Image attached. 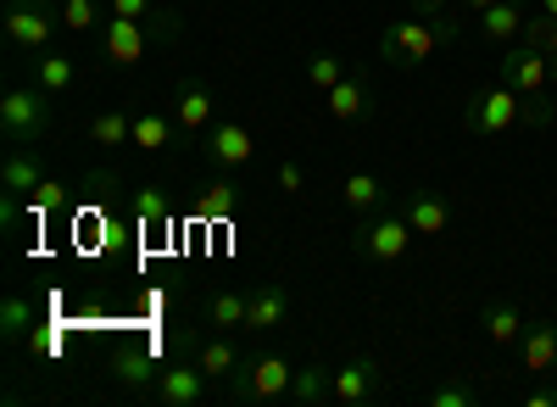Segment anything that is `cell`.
I'll use <instances>...</instances> for the list:
<instances>
[{
  "mask_svg": "<svg viewBox=\"0 0 557 407\" xmlns=\"http://www.w3.org/2000/svg\"><path fill=\"white\" fill-rule=\"evenodd\" d=\"M45 123H51V112H45V96H39V89L17 84V89H7V96H0V128H7L17 146H23V140H39Z\"/></svg>",
  "mask_w": 557,
  "mask_h": 407,
  "instance_id": "cell-1",
  "label": "cell"
},
{
  "mask_svg": "<svg viewBox=\"0 0 557 407\" xmlns=\"http://www.w3.org/2000/svg\"><path fill=\"white\" fill-rule=\"evenodd\" d=\"M441 39H446V34H435L430 23H396V28L380 39V51H385L391 62H401V67H418V62L435 57Z\"/></svg>",
  "mask_w": 557,
  "mask_h": 407,
  "instance_id": "cell-2",
  "label": "cell"
},
{
  "mask_svg": "<svg viewBox=\"0 0 557 407\" xmlns=\"http://www.w3.org/2000/svg\"><path fill=\"white\" fill-rule=\"evenodd\" d=\"M524 118V96H519V89L513 84H496V89H485V96L474 101V128L480 134H502V128H513Z\"/></svg>",
  "mask_w": 557,
  "mask_h": 407,
  "instance_id": "cell-3",
  "label": "cell"
},
{
  "mask_svg": "<svg viewBox=\"0 0 557 407\" xmlns=\"http://www.w3.org/2000/svg\"><path fill=\"white\" fill-rule=\"evenodd\" d=\"M502 84H513L524 101L541 96V89L552 84V62H546V51H535V45H524V51H507V57H502Z\"/></svg>",
  "mask_w": 557,
  "mask_h": 407,
  "instance_id": "cell-4",
  "label": "cell"
},
{
  "mask_svg": "<svg viewBox=\"0 0 557 407\" xmlns=\"http://www.w3.org/2000/svg\"><path fill=\"white\" fill-rule=\"evenodd\" d=\"M290 380H296V369L285 363V357H257V363L246 369V380H240V396H246V402L290 396Z\"/></svg>",
  "mask_w": 557,
  "mask_h": 407,
  "instance_id": "cell-5",
  "label": "cell"
},
{
  "mask_svg": "<svg viewBox=\"0 0 557 407\" xmlns=\"http://www.w3.org/2000/svg\"><path fill=\"white\" fill-rule=\"evenodd\" d=\"M412 246V223L407 218H380V223H368V235H362V251L374 257V262H401Z\"/></svg>",
  "mask_w": 557,
  "mask_h": 407,
  "instance_id": "cell-6",
  "label": "cell"
},
{
  "mask_svg": "<svg viewBox=\"0 0 557 407\" xmlns=\"http://www.w3.org/2000/svg\"><path fill=\"white\" fill-rule=\"evenodd\" d=\"M207 151H212L223 168H246V162L257 157V134H251L246 123H212Z\"/></svg>",
  "mask_w": 557,
  "mask_h": 407,
  "instance_id": "cell-7",
  "label": "cell"
},
{
  "mask_svg": "<svg viewBox=\"0 0 557 407\" xmlns=\"http://www.w3.org/2000/svg\"><path fill=\"white\" fill-rule=\"evenodd\" d=\"M374 385H380V369L374 363H346V369L330 374V396L341 407H362L368 396H374Z\"/></svg>",
  "mask_w": 557,
  "mask_h": 407,
  "instance_id": "cell-8",
  "label": "cell"
},
{
  "mask_svg": "<svg viewBox=\"0 0 557 407\" xmlns=\"http://www.w3.org/2000/svg\"><path fill=\"white\" fill-rule=\"evenodd\" d=\"M519 363H524V374H552L557 369V330L552 324H530L519 335Z\"/></svg>",
  "mask_w": 557,
  "mask_h": 407,
  "instance_id": "cell-9",
  "label": "cell"
},
{
  "mask_svg": "<svg viewBox=\"0 0 557 407\" xmlns=\"http://www.w3.org/2000/svg\"><path fill=\"white\" fill-rule=\"evenodd\" d=\"M7 39L17 51H45L51 45V17L39 7H17V12H7Z\"/></svg>",
  "mask_w": 557,
  "mask_h": 407,
  "instance_id": "cell-10",
  "label": "cell"
},
{
  "mask_svg": "<svg viewBox=\"0 0 557 407\" xmlns=\"http://www.w3.org/2000/svg\"><path fill=\"white\" fill-rule=\"evenodd\" d=\"M139 57H146V28H139L134 17H112L107 23V62L134 67Z\"/></svg>",
  "mask_w": 557,
  "mask_h": 407,
  "instance_id": "cell-11",
  "label": "cell"
},
{
  "mask_svg": "<svg viewBox=\"0 0 557 407\" xmlns=\"http://www.w3.org/2000/svg\"><path fill=\"white\" fill-rule=\"evenodd\" d=\"M201 391H207L201 363H196V369H168V374L157 380V402H162V407H196Z\"/></svg>",
  "mask_w": 557,
  "mask_h": 407,
  "instance_id": "cell-12",
  "label": "cell"
},
{
  "mask_svg": "<svg viewBox=\"0 0 557 407\" xmlns=\"http://www.w3.org/2000/svg\"><path fill=\"white\" fill-rule=\"evenodd\" d=\"M407 223H412V235H446V223H451V212H446V201L441 196H430V190H418V196H407V212H401Z\"/></svg>",
  "mask_w": 557,
  "mask_h": 407,
  "instance_id": "cell-13",
  "label": "cell"
},
{
  "mask_svg": "<svg viewBox=\"0 0 557 407\" xmlns=\"http://www.w3.org/2000/svg\"><path fill=\"white\" fill-rule=\"evenodd\" d=\"M290 319V296L285 291H257L251 296V307H246V330L251 335H268V330H278Z\"/></svg>",
  "mask_w": 557,
  "mask_h": 407,
  "instance_id": "cell-14",
  "label": "cell"
},
{
  "mask_svg": "<svg viewBox=\"0 0 557 407\" xmlns=\"http://www.w3.org/2000/svg\"><path fill=\"white\" fill-rule=\"evenodd\" d=\"M524 23H530V12L519 7V0H496V7H485L480 12V34L485 39H513V34H524Z\"/></svg>",
  "mask_w": 557,
  "mask_h": 407,
  "instance_id": "cell-15",
  "label": "cell"
},
{
  "mask_svg": "<svg viewBox=\"0 0 557 407\" xmlns=\"http://www.w3.org/2000/svg\"><path fill=\"white\" fill-rule=\"evenodd\" d=\"M39 157H28V151H12L7 157V168H0V190H7V196H28L34 185H39Z\"/></svg>",
  "mask_w": 557,
  "mask_h": 407,
  "instance_id": "cell-16",
  "label": "cell"
},
{
  "mask_svg": "<svg viewBox=\"0 0 557 407\" xmlns=\"http://www.w3.org/2000/svg\"><path fill=\"white\" fill-rule=\"evenodd\" d=\"M112 374L128 385V391H139L151 380V346H117L112 351Z\"/></svg>",
  "mask_w": 557,
  "mask_h": 407,
  "instance_id": "cell-17",
  "label": "cell"
},
{
  "mask_svg": "<svg viewBox=\"0 0 557 407\" xmlns=\"http://www.w3.org/2000/svg\"><path fill=\"white\" fill-rule=\"evenodd\" d=\"M246 307H251V296L223 291V296H212L207 319H212V330H218V335H235V330H246Z\"/></svg>",
  "mask_w": 557,
  "mask_h": 407,
  "instance_id": "cell-18",
  "label": "cell"
},
{
  "mask_svg": "<svg viewBox=\"0 0 557 407\" xmlns=\"http://www.w3.org/2000/svg\"><path fill=\"white\" fill-rule=\"evenodd\" d=\"M485 335H491L496 346H519V335H524V312H519L513 301H496V307L485 312Z\"/></svg>",
  "mask_w": 557,
  "mask_h": 407,
  "instance_id": "cell-19",
  "label": "cell"
},
{
  "mask_svg": "<svg viewBox=\"0 0 557 407\" xmlns=\"http://www.w3.org/2000/svg\"><path fill=\"white\" fill-rule=\"evenodd\" d=\"M173 118H178L184 128H207V123H212V89H207V84H184Z\"/></svg>",
  "mask_w": 557,
  "mask_h": 407,
  "instance_id": "cell-20",
  "label": "cell"
},
{
  "mask_svg": "<svg viewBox=\"0 0 557 407\" xmlns=\"http://www.w3.org/2000/svg\"><path fill=\"white\" fill-rule=\"evenodd\" d=\"M34 301L28 296H7V301H0V335H7V341H23V335H34Z\"/></svg>",
  "mask_w": 557,
  "mask_h": 407,
  "instance_id": "cell-21",
  "label": "cell"
},
{
  "mask_svg": "<svg viewBox=\"0 0 557 407\" xmlns=\"http://www.w3.org/2000/svg\"><path fill=\"white\" fill-rule=\"evenodd\" d=\"M330 112H335L341 123H357V118H368V89H362L357 78H341V84L330 89Z\"/></svg>",
  "mask_w": 557,
  "mask_h": 407,
  "instance_id": "cell-22",
  "label": "cell"
},
{
  "mask_svg": "<svg viewBox=\"0 0 557 407\" xmlns=\"http://www.w3.org/2000/svg\"><path fill=\"white\" fill-rule=\"evenodd\" d=\"M89 140H96L101 151H117L123 140H134V118H123V112H96V123H89Z\"/></svg>",
  "mask_w": 557,
  "mask_h": 407,
  "instance_id": "cell-23",
  "label": "cell"
},
{
  "mask_svg": "<svg viewBox=\"0 0 557 407\" xmlns=\"http://www.w3.org/2000/svg\"><path fill=\"white\" fill-rule=\"evenodd\" d=\"M73 57H62V51H39V89L45 96H62V89L73 84Z\"/></svg>",
  "mask_w": 557,
  "mask_h": 407,
  "instance_id": "cell-24",
  "label": "cell"
},
{
  "mask_svg": "<svg viewBox=\"0 0 557 407\" xmlns=\"http://www.w3.org/2000/svg\"><path fill=\"white\" fill-rule=\"evenodd\" d=\"M173 140V123L162 118V112H139L134 118V140L128 146H139V151H162Z\"/></svg>",
  "mask_w": 557,
  "mask_h": 407,
  "instance_id": "cell-25",
  "label": "cell"
},
{
  "mask_svg": "<svg viewBox=\"0 0 557 407\" xmlns=\"http://www.w3.org/2000/svg\"><path fill=\"white\" fill-rule=\"evenodd\" d=\"M62 201H67V185H62V178H39V185L23 196L28 218H51V212H62Z\"/></svg>",
  "mask_w": 557,
  "mask_h": 407,
  "instance_id": "cell-26",
  "label": "cell"
},
{
  "mask_svg": "<svg viewBox=\"0 0 557 407\" xmlns=\"http://www.w3.org/2000/svg\"><path fill=\"white\" fill-rule=\"evenodd\" d=\"M380 201H385V185H380L374 173H351V178H346V207H351V212H374Z\"/></svg>",
  "mask_w": 557,
  "mask_h": 407,
  "instance_id": "cell-27",
  "label": "cell"
},
{
  "mask_svg": "<svg viewBox=\"0 0 557 407\" xmlns=\"http://www.w3.org/2000/svg\"><path fill=\"white\" fill-rule=\"evenodd\" d=\"M235 207H240V190L228 185V178H212V185L201 190V212H207V218H228Z\"/></svg>",
  "mask_w": 557,
  "mask_h": 407,
  "instance_id": "cell-28",
  "label": "cell"
},
{
  "mask_svg": "<svg viewBox=\"0 0 557 407\" xmlns=\"http://www.w3.org/2000/svg\"><path fill=\"white\" fill-rule=\"evenodd\" d=\"M196 363H201L207 380H223V374H235V346H228V341H207Z\"/></svg>",
  "mask_w": 557,
  "mask_h": 407,
  "instance_id": "cell-29",
  "label": "cell"
},
{
  "mask_svg": "<svg viewBox=\"0 0 557 407\" xmlns=\"http://www.w3.org/2000/svg\"><path fill=\"white\" fill-rule=\"evenodd\" d=\"M290 396H296L301 407H312V402H323V396H330V374H323L318 363H312V369H301V374L290 380Z\"/></svg>",
  "mask_w": 557,
  "mask_h": 407,
  "instance_id": "cell-30",
  "label": "cell"
},
{
  "mask_svg": "<svg viewBox=\"0 0 557 407\" xmlns=\"http://www.w3.org/2000/svg\"><path fill=\"white\" fill-rule=\"evenodd\" d=\"M524 45H535V51H546V57H557V17H530L524 23Z\"/></svg>",
  "mask_w": 557,
  "mask_h": 407,
  "instance_id": "cell-31",
  "label": "cell"
},
{
  "mask_svg": "<svg viewBox=\"0 0 557 407\" xmlns=\"http://www.w3.org/2000/svg\"><path fill=\"white\" fill-rule=\"evenodd\" d=\"M307 78L323 89V96H330V89L346 78V62H341V57H312V62H307Z\"/></svg>",
  "mask_w": 557,
  "mask_h": 407,
  "instance_id": "cell-32",
  "label": "cell"
},
{
  "mask_svg": "<svg viewBox=\"0 0 557 407\" xmlns=\"http://www.w3.org/2000/svg\"><path fill=\"white\" fill-rule=\"evenodd\" d=\"M134 212H139V223H168V196L157 185H146L134 196Z\"/></svg>",
  "mask_w": 557,
  "mask_h": 407,
  "instance_id": "cell-33",
  "label": "cell"
},
{
  "mask_svg": "<svg viewBox=\"0 0 557 407\" xmlns=\"http://www.w3.org/2000/svg\"><path fill=\"white\" fill-rule=\"evenodd\" d=\"M62 28H73V34L96 28V0H67V7H62Z\"/></svg>",
  "mask_w": 557,
  "mask_h": 407,
  "instance_id": "cell-34",
  "label": "cell"
},
{
  "mask_svg": "<svg viewBox=\"0 0 557 407\" xmlns=\"http://www.w3.org/2000/svg\"><path fill=\"white\" fill-rule=\"evenodd\" d=\"M34 351H39V357H62V351H67L62 330H57V324H34Z\"/></svg>",
  "mask_w": 557,
  "mask_h": 407,
  "instance_id": "cell-35",
  "label": "cell"
},
{
  "mask_svg": "<svg viewBox=\"0 0 557 407\" xmlns=\"http://www.w3.org/2000/svg\"><path fill=\"white\" fill-rule=\"evenodd\" d=\"M469 402H474V385H441L430 396V407H469Z\"/></svg>",
  "mask_w": 557,
  "mask_h": 407,
  "instance_id": "cell-36",
  "label": "cell"
},
{
  "mask_svg": "<svg viewBox=\"0 0 557 407\" xmlns=\"http://www.w3.org/2000/svg\"><path fill=\"white\" fill-rule=\"evenodd\" d=\"M157 12V0H112V17H134V23H146Z\"/></svg>",
  "mask_w": 557,
  "mask_h": 407,
  "instance_id": "cell-37",
  "label": "cell"
},
{
  "mask_svg": "<svg viewBox=\"0 0 557 407\" xmlns=\"http://www.w3.org/2000/svg\"><path fill=\"white\" fill-rule=\"evenodd\" d=\"M301 185H307V178H301V168H296V162H285V168H278V190H290V196H296Z\"/></svg>",
  "mask_w": 557,
  "mask_h": 407,
  "instance_id": "cell-38",
  "label": "cell"
},
{
  "mask_svg": "<svg viewBox=\"0 0 557 407\" xmlns=\"http://www.w3.org/2000/svg\"><path fill=\"white\" fill-rule=\"evenodd\" d=\"M524 407H557V396L552 391H535V396H524Z\"/></svg>",
  "mask_w": 557,
  "mask_h": 407,
  "instance_id": "cell-39",
  "label": "cell"
},
{
  "mask_svg": "<svg viewBox=\"0 0 557 407\" xmlns=\"http://www.w3.org/2000/svg\"><path fill=\"white\" fill-rule=\"evenodd\" d=\"M412 7H424V12H441V7H446V0H412Z\"/></svg>",
  "mask_w": 557,
  "mask_h": 407,
  "instance_id": "cell-40",
  "label": "cell"
},
{
  "mask_svg": "<svg viewBox=\"0 0 557 407\" xmlns=\"http://www.w3.org/2000/svg\"><path fill=\"white\" fill-rule=\"evenodd\" d=\"M541 12H546V17H557V0H541Z\"/></svg>",
  "mask_w": 557,
  "mask_h": 407,
  "instance_id": "cell-41",
  "label": "cell"
},
{
  "mask_svg": "<svg viewBox=\"0 0 557 407\" xmlns=\"http://www.w3.org/2000/svg\"><path fill=\"white\" fill-rule=\"evenodd\" d=\"M469 7H474V12H485V7H496V0H469Z\"/></svg>",
  "mask_w": 557,
  "mask_h": 407,
  "instance_id": "cell-42",
  "label": "cell"
},
{
  "mask_svg": "<svg viewBox=\"0 0 557 407\" xmlns=\"http://www.w3.org/2000/svg\"><path fill=\"white\" fill-rule=\"evenodd\" d=\"M546 62H552V84H557V57H546Z\"/></svg>",
  "mask_w": 557,
  "mask_h": 407,
  "instance_id": "cell-43",
  "label": "cell"
}]
</instances>
